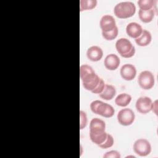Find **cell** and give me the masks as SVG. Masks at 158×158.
Here are the masks:
<instances>
[{
  "label": "cell",
  "instance_id": "cell-26",
  "mask_svg": "<svg viewBox=\"0 0 158 158\" xmlns=\"http://www.w3.org/2000/svg\"><path fill=\"white\" fill-rule=\"evenodd\" d=\"M157 101L156 100L154 102H152V107H151V110H152L156 115H157Z\"/></svg>",
  "mask_w": 158,
  "mask_h": 158
},
{
  "label": "cell",
  "instance_id": "cell-1",
  "mask_svg": "<svg viewBox=\"0 0 158 158\" xmlns=\"http://www.w3.org/2000/svg\"><path fill=\"white\" fill-rule=\"evenodd\" d=\"M89 138L91 141L98 146L102 144L107 137L106 131V123L104 120L95 117L89 123Z\"/></svg>",
  "mask_w": 158,
  "mask_h": 158
},
{
  "label": "cell",
  "instance_id": "cell-12",
  "mask_svg": "<svg viewBox=\"0 0 158 158\" xmlns=\"http://www.w3.org/2000/svg\"><path fill=\"white\" fill-rule=\"evenodd\" d=\"M120 63V58L115 54H109L104 59V64L109 70H116Z\"/></svg>",
  "mask_w": 158,
  "mask_h": 158
},
{
  "label": "cell",
  "instance_id": "cell-8",
  "mask_svg": "<svg viewBox=\"0 0 158 158\" xmlns=\"http://www.w3.org/2000/svg\"><path fill=\"white\" fill-rule=\"evenodd\" d=\"M118 123L123 126L131 125L135 118L134 112L130 108H124L121 109L117 115Z\"/></svg>",
  "mask_w": 158,
  "mask_h": 158
},
{
  "label": "cell",
  "instance_id": "cell-24",
  "mask_svg": "<svg viewBox=\"0 0 158 158\" xmlns=\"http://www.w3.org/2000/svg\"><path fill=\"white\" fill-rule=\"evenodd\" d=\"M104 158H120L121 155L119 152L115 150H112L108 152H106L103 155Z\"/></svg>",
  "mask_w": 158,
  "mask_h": 158
},
{
  "label": "cell",
  "instance_id": "cell-4",
  "mask_svg": "<svg viewBox=\"0 0 158 158\" xmlns=\"http://www.w3.org/2000/svg\"><path fill=\"white\" fill-rule=\"evenodd\" d=\"M90 109L94 114L106 118L112 117L115 114V110L111 105L99 100L92 101L90 104Z\"/></svg>",
  "mask_w": 158,
  "mask_h": 158
},
{
  "label": "cell",
  "instance_id": "cell-16",
  "mask_svg": "<svg viewBox=\"0 0 158 158\" xmlns=\"http://www.w3.org/2000/svg\"><path fill=\"white\" fill-rule=\"evenodd\" d=\"M152 40V35L151 33L146 30H143L141 35L135 39V43L139 46H146L149 45Z\"/></svg>",
  "mask_w": 158,
  "mask_h": 158
},
{
  "label": "cell",
  "instance_id": "cell-13",
  "mask_svg": "<svg viewBox=\"0 0 158 158\" xmlns=\"http://www.w3.org/2000/svg\"><path fill=\"white\" fill-rule=\"evenodd\" d=\"M86 56L89 60L98 62L100 60L103 56L102 49L98 46H92L87 49Z\"/></svg>",
  "mask_w": 158,
  "mask_h": 158
},
{
  "label": "cell",
  "instance_id": "cell-5",
  "mask_svg": "<svg viewBox=\"0 0 158 158\" xmlns=\"http://www.w3.org/2000/svg\"><path fill=\"white\" fill-rule=\"evenodd\" d=\"M115 48L118 53L124 58L132 57L135 54V48L131 41L126 38H121L117 40Z\"/></svg>",
  "mask_w": 158,
  "mask_h": 158
},
{
  "label": "cell",
  "instance_id": "cell-9",
  "mask_svg": "<svg viewBox=\"0 0 158 158\" xmlns=\"http://www.w3.org/2000/svg\"><path fill=\"white\" fill-rule=\"evenodd\" d=\"M152 101L149 97L141 96L136 101L135 107L138 112L141 114H147L151 110Z\"/></svg>",
  "mask_w": 158,
  "mask_h": 158
},
{
  "label": "cell",
  "instance_id": "cell-3",
  "mask_svg": "<svg viewBox=\"0 0 158 158\" xmlns=\"http://www.w3.org/2000/svg\"><path fill=\"white\" fill-rule=\"evenodd\" d=\"M114 12L115 15L119 19H128L135 14L136 6L131 2H120L115 6Z\"/></svg>",
  "mask_w": 158,
  "mask_h": 158
},
{
  "label": "cell",
  "instance_id": "cell-14",
  "mask_svg": "<svg viewBox=\"0 0 158 158\" xmlns=\"http://www.w3.org/2000/svg\"><path fill=\"white\" fill-rule=\"evenodd\" d=\"M143 30L141 25L136 22H130L126 27L127 34L134 39L138 38L141 35Z\"/></svg>",
  "mask_w": 158,
  "mask_h": 158
},
{
  "label": "cell",
  "instance_id": "cell-6",
  "mask_svg": "<svg viewBox=\"0 0 158 158\" xmlns=\"http://www.w3.org/2000/svg\"><path fill=\"white\" fill-rule=\"evenodd\" d=\"M135 153L141 157L148 156L151 152V145L149 141L144 138L136 139L133 146Z\"/></svg>",
  "mask_w": 158,
  "mask_h": 158
},
{
  "label": "cell",
  "instance_id": "cell-18",
  "mask_svg": "<svg viewBox=\"0 0 158 158\" xmlns=\"http://www.w3.org/2000/svg\"><path fill=\"white\" fill-rule=\"evenodd\" d=\"M131 101V96L127 93H120L115 99V103L120 107L127 106Z\"/></svg>",
  "mask_w": 158,
  "mask_h": 158
},
{
  "label": "cell",
  "instance_id": "cell-7",
  "mask_svg": "<svg viewBox=\"0 0 158 158\" xmlns=\"http://www.w3.org/2000/svg\"><path fill=\"white\" fill-rule=\"evenodd\" d=\"M138 83L143 89H150L154 86L155 83L154 76L151 72L144 70L139 74Z\"/></svg>",
  "mask_w": 158,
  "mask_h": 158
},
{
  "label": "cell",
  "instance_id": "cell-19",
  "mask_svg": "<svg viewBox=\"0 0 158 158\" xmlns=\"http://www.w3.org/2000/svg\"><path fill=\"white\" fill-rule=\"evenodd\" d=\"M98 1L96 0H81L80 1V11L91 10L96 7Z\"/></svg>",
  "mask_w": 158,
  "mask_h": 158
},
{
  "label": "cell",
  "instance_id": "cell-17",
  "mask_svg": "<svg viewBox=\"0 0 158 158\" xmlns=\"http://www.w3.org/2000/svg\"><path fill=\"white\" fill-rule=\"evenodd\" d=\"M156 10L152 8L148 10H143L139 9L138 11V15L139 19L144 23L151 22L156 14Z\"/></svg>",
  "mask_w": 158,
  "mask_h": 158
},
{
  "label": "cell",
  "instance_id": "cell-23",
  "mask_svg": "<svg viewBox=\"0 0 158 158\" xmlns=\"http://www.w3.org/2000/svg\"><path fill=\"white\" fill-rule=\"evenodd\" d=\"M88 123L86 114L83 110L80 111V128L83 130L86 127Z\"/></svg>",
  "mask_w": 158,
  "mask_h": 158
},
{
  "label": "cell",
  "instance_id": "cell-20",
  "mask_svg": "<svg viewBox=\"0 0 158 158\" xmlns=\"http://www.w3.org/2000/svg\"><path fill=\"white\" fill-rule=\"evenodd\" d=\"M139 9L148 10L154 8L155 1L154 0H139L137 2Z\"/></svg>",
  "mask_w": 158,
  "mask_h": 158
},
{
  "label": "cell",
  "instance_id": "cell-2",
  "mask_svg": "<svg viewBox=\"0 0 158 158\" xmlns=\"http://www.w3.org/2000/svg\"><path fill=\"white\" fill-rule=\"evenodd\" d=\"M80 77L85 89L91 92L96 88L101 78L96 73L93 69L87 64L80 66Z\"/></svg>",
  "mask_w": 158,
  "mask_h": 158
},
{
  "label": "cell",
  "instance_id": "cell-25",
  "mask_svg": "<svg viewBox=\"0 0 158 158\" xmlns=\"http://www.w3.org/2000/svg\"><path fill=\"white\" fill-rule=\"evenodd\" d=\"M105 85L106 84H105V82L103 80V79L101 78L99 84L98 85L96 88L93 91H91V93H93L94 94H99L103 91V89L104 88V86H105Z\"/></svg>",
  "mask_w": 158,
  "mask_h": 158
},
{
  "label": "cell",
  "instance_id": "cell-15",
  "mask_svg": "<svg viewBox=\"0 0 158 158\" xmlns=\"http://www.w3.org/2000/svg\"><path fill=\"white\" fill-rule=\"evenodd\" d=\"M116 94L115 88L111 85H105L103 91L99 94L101 99L106 101H110L112 99Z\"/></svg>",
  "mask_w": 158,
  "mask_h": 158
},
{
  "label": "cell",
  "instance_id": "cell-11",
  "mask_svg": "<svg viewBox=\"0 0 158 158\" xmlns=\"http://www.w3.org/2000/svg\"><path fill=\"white\" fill-rule=\"evenodd\" d=\"M99 25L102 32H108L117 27L115 19L110 15H103L100 20Z\"/></svg>",
  "mask_w": 158,
  "mask_h": 158
},
{
  "label": "cell",
  "instance_id": "cell-22",
  "mask_svg": "<svg viewBox=\"0 0 158 158\" xmlns=\"http://www.w3.org/2000/svg\"><path fill=\"white\" fill-rule=\"evenodd\" d=\"M114 139L113 136L110 134L107 133V135L105 141L102 144H99L98 146L102 149H107V148H111L114 145Z\"/></svg>",
  "mask_w": 158,
  "mask_h": 158
},
{
  "label": "cell",
  "instance_id": "cell-10",
  "mask_svg": "<svg viewBox=\"0 0 158 158\" xmlns=\"http://www.w3.org/2000/svg\"><path fill=\"white\" fill-rule=\"evenodd\" d=\"M120 73L123 80L126 81H131L136 75V69L133 65L131 64H125L122 66Z\"/></svg>",
  "mask_w": 158,
  "mask_h": 158
},
{
  "label": "cell",
  "instance_id": "cell-21",
  "mask_svg": "<svg viewBox=\"0 0 158 158\" xmlns=\"http://www.w3.org/2000/svg\"><path fill=\"white\" fill-rule=\"evenodd\" d=\"M118 30L117 27L114 28L112 30L109 31L108 32H102V35L103 38L108 41H111L115 39L118 35Z\"/></svg>",
  "mask_w": 158,
  "mask_h": 158
}]
</instances>
